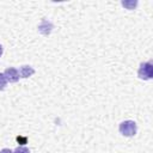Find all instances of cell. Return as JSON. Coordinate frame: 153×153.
<instances>
[{
    "label": "cell",
    "mask_w": 153,
    "mask_h": 153,
    "mask_svg": "<svg viewBox=\"0 0 153 153\" xmlns=\"http://www.w3.org/2000/svg\"><path fill=\"white\" fill-rule=\"evenodd\" d=\"M118 130L120 133L123 135V136H127V137H131L136 134L137 131V126L134 121H130V120H127V121H123L120 123L118 126Z\"/></svg>",
    "instance_id": "obj_1"
},
{
    "label": "cell",
    "mask_w": 153,
    "mask_h": 153,
    "mask_svg": "<svg viewBox=\"0 0 153 153\" xmlns=\"http://www.w3.org/2000/svg\"><path fill=\"white\" fill-rule=\"evenodd\" d=\"M137 76L141 80H151L153 78V65L151 61L141 62L137 69Z\"/></svg>",
    "instance_id": "obj_2"
},
{
    "label": "cell",
    "mask_w": 153,
    "mask_h": 153,
    "mask_svg": "<svg viewBox=\"0 0 153 153\" xmlns=\"http://www.w3.org/2000/svg\"><path fill=\"white\" fill-rule=\"evenodd\" d=\"M4 75H5V78H6V80H7V82H17V81L19 80V78H20L18 69L14 68V67H8V68H6L5 72H4Z\"/></svg>",
    "instance_id": "obj_3"
},
{
    "label": "cell",
    "mask_w": 153,
    "mask_h": 153,
    "mask_svg": "<svg viewBox=\"0 0 153 153\" xmlns=\"http://www.w3.org/2000/svg\"><path fill=\"white\" fill-rule=\"evenodd\" d=\"M53 27H54L53 23L49 22L48 19L43 18V19L41 20L39 25H38V31H39V33H42L43 36H48V35H50V32L53 31Z\"/></svg>",
    "instance_id": "obj_4"
},
{
    "label": "cell",
    "mask_w": 153,
    "mask_h": 153,
    "mask_svg": "<svg viewBox=\"0 0 153 153\" xmlns=\"http://www.w3.org/2000/svg\"><path fill=\"white\" fill-rule=\"evenodd\" d=\"M18 72H19V76L20 78L26 79V78H29V76H31V75L35 74V68L31 67V66H29V65H24V66H22L19 68Z\"/></svg>",
    "instance_id": "obj_5"
},
{
    "label": "cell",
    "mask_w": 153,
    "mask_h": 153,
    "mask_svg": "<svg viewBox=\"0 0 153 153\" xmlns=\"http://www.w3.org/2000/svg\"><path fill=\"white\" fill-rule=\"evenodd\" d=\"M121 5L124 6V7H127L128 10H134V8L136 7V5H137V1H130V2H128V1H122Z\"/></svg>",
    "instance_id": "obj_6"
},
{
    "label": "cell",
    "mask_w": 153,
    "mask_h": 153,
    "mask_svg": "<svg viewBox=\"0 0 153 153\" xmlns=\"http://www.w3.org/2000/svg\"><path fill=\"white\" fill-rule=\"evenodd\" d=\"M6 85H7V80H6V78H5V75H4V73H0V91L5 90Z\"/></svg>",
    "instance_id": "obj_7"
},
{
    "label": "cell",
    "mask_w": 153,
    "mask_h": 153,
    "mask_svg": "<svg viewBox=\"0 0 153 153\" xmlns=\"http://www.w3.org/2000/svg\"><path fill=\"white\" fill-rule=\"evenodd\" d=\"M13 153H30V149L25 146H19L13 151Z\"/></svg>",
    "instance_id": "obj_8"
},
{
    "label": "cell",
    "mask_w": 153,
    "mask_h": 153,
    "mask_svg": "<svg viewBox=\"0 0 153 153\" xmlns=\"http://www.w3.org/2000/svg\"><path fill=\"white\" fill-rule=\"evenodd\" d=\"M17 141L19 142V145H25V143H26V137H22V136H17Z\"/></svg>",
    "instance_id": "obj_9"
},
{
    "label": "cell",
    "mask_w": 153,
    "mask_h": 153,
    "mask_svg": "<svg viewBox=\"0 0 153 153\" xmlns=\"http://www.w3.org/2000/svg\"><path fill=\"white\" fill-rule=\"evenodd\" d=\"M0 153H13V151H11L10 148H2L0 151Z\"/></svg>",
    "instance_id": "obj_10"
},
{
    "label": "cell",
    "mask_w": 153,
    "mask_h": 153,
    "mask_svg": "<svg viewBox=\"0 0 153 153\" xmlns=\"http://www.w3.org/2000/svg\"><path fill=\"white\" fill-rule=\"evenodd\" d=\"M2 53H4V48H2V45L0 44V56L2 55Z\"/></svg>",
    "instance_id": "obj_11"
}]
</instances>
